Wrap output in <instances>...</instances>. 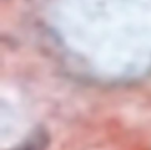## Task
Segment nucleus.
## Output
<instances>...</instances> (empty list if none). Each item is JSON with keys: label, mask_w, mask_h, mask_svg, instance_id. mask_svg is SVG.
Segmentation results:
<instances>
[{"label": "nucleus", "mask_w": 151, "mask_h": 150, "mask_svg": "<svg viewBox=\"0 0 151 150\" xmlns=\"http://www.w3.org/2000/svg\"><path fill=\"white\" fill-rule=\"evenodd\" d=\"M49 144V137L45 131L39 129L34 134H31L27 140H24L19 146H17L12 150H46Z\"/></svg>", "instance_id": "1"}]
</instances>
